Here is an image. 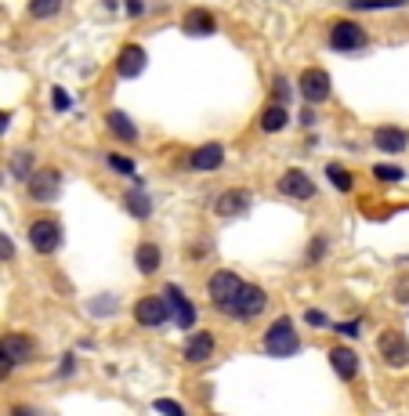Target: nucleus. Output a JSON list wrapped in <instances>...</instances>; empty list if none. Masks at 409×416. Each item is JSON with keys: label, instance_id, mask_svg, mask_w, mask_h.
I'll return each instance as SVG.
<instances>
[{"label": "nucleus", "instance_id": "nucleus-1", "mask_svg": "<svg viewBox=\"0 0 409 416\" xmlns=\"http://www.w3.org/2000/svg\"><path fill=\"white\" fill-rule=\"evenodd\" d=\"M261 347L269 351V355L275 359H287V355H297L301 351V337H297V326H293V318L290 315H279L275 323L264 329V341Z\"/></svg>", "mask_w": 409, "mask_h": 416}, {"label": "nucleus", "instance_id": "nucleus-2", "mask_svg": "<svg viewBox=\"0 0 409 416\" xmlns=\"http://www.w3.org/2000/svg\"><path fill=\"white\" fill-rule=\"evenodd\" d=\"M264 308H269V293H264L261 286H254V282H243V286H239V293H235V300H232L228 318L250 323V318H257Z\"/></svg>", "mask_w": 409, "mask_h": 416}, {"label": "nucleus", "instance_id": "nucleus-3", "mask_svg": "<svg viewBox=\"0 0 409 416\" xmlns=\"http://www.w3.org/2000/svg\"><path fill=\"white\" fill-rule=\"evenodd\" d=\"M26 196L33 199V203H55L62 196V174L51 170V167H44V170H33L26 178Z\"/></svg>", "mask_w": 409, "mask_h": 416}, {"label": "nucleus", "instance_id": "nucleus-4", "mask_svg": "<svg viewBox=\"0 0 409 416\" xmlns=\"http://www.w3.org/2000/svg\"><path fill=\"white\" fill-rule=\"evenodd\" d=\"M29 246H33L37 253H55L62 246V225L58 217H37L33 225H29Z\"/></svg>", "mask_w": 409, "mask_h": 416}, {"label": "nucleus", "instance_id": "nucleus-5", "mask_svg": "<svg viewBox=\"0 0 409 416\" xmlns=\"http://www.w3.org/2000/svg\"><path fill=\"white\" fill-rule=\"evenodd\" d=\"M239 286H243V279L235 275V271H228V268L214 271V279H210V300H214V308L221 311V315L232 311V300H235V293H239Z\"/></svg>", "mask_w": 409, "mask_h": 416}, {"label": "nucleus", "instance_id": "nucleus-6", "mask_svg": "<svg viewBox=\"0 0 409 416\" xmlns=\"http://www.w3.org/2000/svg\"><path fill=\"white\" fill-rule=\"evenodd\" d=\"M376 351H381V359L391 370H406L409 365V341L402 337V329H384L376 337Z\"/></svg>", "mask_w": 409, "mask_h": 416}, {"label": "nucleus", "instance_id": "nucleus-7", "mask_svg": "<svg viewBox=\"0 0 409 416\" xmlns=\"http://www.w3.org/2000/svg\"><path fill=\"white\" fill-rule=\"evenodd\" d=\"M329 47L340 55H348V51H363L366 47V29L352 22V19H340L334 29H329Z\"/></svg>", "mask_w": 409, "mask_h": 416}, {"label": "nucleus", "instance_id": "nucleus-8", "mask_svg": "<svg viewBox=\"0 0 409 416\" xmlns=\"http://www.w3.org/2000/svg\"><path fill=\"white\" fill-rule=\"evenodd\" d=\"M134 318H138V326L156 329V326H163L167 318H170V308H167L163 297L149 293V297H138V300H134Z\"/></svg>", "mask_w": 409, "mask_h": 416}, {"label": "nucleus", "instance_id": "nucleus-9", "mask_svg": "<svg viewBox=\"0 0 409 416\" xmlns=\"http://www.w3.org/2000/svg\"><path fill=\"white\" fill-rule=\"evenodd\" d=\"M145 66H149V55H145V47H141V44H123L120 47V55H116V76L120 80L141 76Z\"/></svg>", "mask_w": 409, "mask_h": 416}, {"label": "nucleus", "instance_id": "nucleus-10", "mask_svg": "<svg viewBox=\"0 0 409 416\" xmlns=\"http://www.w3.org/2000/svg\"><path fill=\"white\" fill-rule=\"evenodd\" d=\"M275 188H279V192H282V196H287V199H301V203L316 196V181H311L305 170H293V167H290L287 174H282Z\"/></svg>", "mask_w": 409, "mask_h": 416}, {"label": "nucleus", "instance_id": "nucleus-11", "mask_svg": "<svg viewBox=\"0 0 409 416\" xmlns=\"http://www.w3.org/2000/svg\"><path fill=\"white\" fill-rule=\"evenodd\" d=\"M214 347H217V337L210 329H196V333H188L185 337V362H192V365H199V362H207L210 355H214Z\"/></svg>", "mask_w": 409, "mask_h": 416}, {"label": "nucleus", "instance_id": "nucleus-12", "mask_svg": "<svg viewBox=\"0 0 409 416\" xmlns=\"http://www.w3.org/2000/svg\"><path fill=\"white\" fill-rule=\"evenodd\" d=\"M297 84H301V94L311 105H319V102L329 98V73L326 69H305Z\"/></svg>", "mask_w": 409, "mask_h": 416}, {"label": "nucleus", "instance_id": "nucleus-13", "mask_svg": "<svg viewBox=\"0 0 409 416\" xmlns=\"http://www.w3.org/2000/svg\"><path fill=\"white\" fill-rule=\"evenodd\" d=\"M0 351H4V359L11 365H22L37 355V344H33V337H26V333H8V337L0 341Z\"/></svg>", "mask_w": 409, "mask_h": 416}, {"label": "nucleus", "instance_id": "nucleus-14", "mask_svg": "<svg viewBox=\"0 0 409 416\" xmlns=\"http://www.w3.org/2000/svg\"><path fill=\"white\" fill-rule=\"evenodd\" d=\"M250 210V192L246 188H225L214 203V214L217 217H239Z\"/></svg>", "mask_w": 409, "mask_h": 416}, {"label": "nucleus", "instance_id": "nucleus-15", "mask_svg": "<svg viewBox=\"0 0 409 416\" xmlns=\"http://www.w3.org/2000/svg\"><path fill=\"white\" fill-rule=\"evenodd\" d=\"M163 300H167L170 315L178 318V326H181V329H192V323H196V308H192V300H188V297L178 290V286H167Z\"/></svg>", "mask_w": 409, "mask_h": 416}, {"label": "nucleus", "instance_id": "nucleus-16", "mask_svg": "<svg viewBox=\"0 0 409 416\" xmlns=\"http://www.w3.org/2000/svg\"><path fill=\"white\" fill-rule=\"evenodd\" d=\"M188 167L192 170H203V174H214L225 167V149L217 145V141H210V145H199L192 156H188Z\"/></svg>", "mask_w": 409, "mask_h": 416}, {"label": "nucleus", "instance_id": "nucleus-17", "mask_svg": "<svg viewBox=\"0 0 409 416\" xmlns=\"http://www.w3.org/2000/svg\"><path fill=\"white\" fill-rule=\"evenodd\" d=\"M373 145L381 152L399 156V152L409 149V134L402 131V127H376V131H373Z\"/></svg>", "mask_w": 409, "mask_h": 416}, {"label": "nucleus", "instance_id": "nucleus-18", "mask_svg": "<svg viewBox=\"0 0 409 416\" xmlns=\"http://www.w3.org/2000/svg\"><path fill=\"white\" fill-rule=\"evenodd\" d=\"M329 365H334V373H337L340 380H355V377H358V355H355L348 344L329 347Z\"/></svg>", "mask_w": 409, "mask_h": 416}, {"label": "nucleus", "instance_id": "nucleus-19", "mask_svg": "<svg viewBox=\"0 0 409 416\" xmlns=\"http://www.w3.org/2000/svg\"><path fill=\"white\" fill-rule=\"evenodd\" d=\"M214 29H217V19H214L210 11H203V8H192L181 19V33L185 37H210Z\"/></svg>", "mask_w": 409, "mask_h": 416}, {"label": "nucleus", "instance_id": "nucleus-20", "mask_svg": "<svg viewBox=\"0 0 409 416\" xmlns=\"http://www.w3.org/2000/svg\"><path fill=\"white\" fill-rule=\"evenodd\" d=\"M105 127H109V134L120 138V141H127V145H134V141H138V127L131 123L127 113H120V109H113V113L105 116Z\"/></svg>", "mask_w": 409, "mask_h": 416}, {"label": "nucleus", "instance_id": "nucleus-21", "mask_svg": "<svg viewBox=\"0 0 409 416\" xmlns=\"http://www.w3.org/2000/svg\"><path fill=\"white\" fill-rule=\"evenodd\" d=\"M134 264H138L141 275H156V271H160V264H163L160 246H156V243H141V246L134 250Z\"/></svg>", "mask_w": 409, "mask_h": 416}, {"label": "nucleus", "instance_id": "nucleus-22", "mask_svg": "<svg viewBox=\"0 0 409 416\" xmlns=\"http://www.w3.org/2000/svg\"><path fill=\"white\" fill-rule=\"evenodd\" d=\"M123 206H127V214L134 221H149V214H152V199H149V192H141V188L123 192Z\"/></svg>", "mask_w": 409, "mask_h": 416}, {"label": "nucleus", "instance_id": "nucleus-23", "mask_svg": "<svg viewBox=\"0 0 409 416\" xmlns=\"http://www.w3.org/2000/svg\"><path fill=\"white\" fill-rule=\"evenodd\" d=\"M287 123H290L287 105H275V102L264 105V113H261V131H264V134H275V131H282Z\"/></svg>", "mask_w": 409, "mask_h": 416}, {"label": "nucleus", "instance_id": "nucleus-24", "mask_svg": "<svg viewBox=\"0 0 409 416\" xmlns=\"http://www.w3.org/2000/svg\"><path fill=\"white\" fill-rule=\"evenodd\" d=\"M33 163H37V159H33V152H29V149H19V152H15L11 156V174H15V178H29V174H33Z\"/></svg>", "mask_w": 409, "mask_h": 416}, {"label": "nucleus", "instance_id": "nucleus-25", "mask_svg": "<svg viewBox=\"0 0 409 416\" xmlns=\"http://www.w3.org/2000/svg\"><path fill=\"white\" fill-rule=\"evenodd\" d=\"M62 11V0H29V15L33 19H55Z\"/></svg>", "mask_w": 409, "mask_h": 416}, {"label": "nucleus", "instance_id": "nucleus-26", "mask_svg": "<svg viewBox=\"0 0 409 416\" xmlns=\"http://www.w3.org/2000/svg\"><path fill=\"white\" fill-rule=\"evenodd\" d=\"M326 178L334 181L340 192H352V188H355V178H352V174L344 170V167H337V163H329V167H326Z\"/></svg>", "mask_w": 409, "mask_h": 416}, {"label": "nucleus", "instance_id": "nucleus-27", "mask_svg": "<svg viewBox=\"0 0 409 416\" xmlns=\"http://www.w3.org/2000/svg\"><path fill=\"white\" fill-rule=\"evenodd\" d=\"M105 163H109V170H116V174H134V159L131 156L113 152V156H105Z\"/></svg>", "mask_w": 409, "mask_h": 416}, {"label": "nucleus", "instance_id": "nucleus-28", "mask_svg": "<svg viewBox=\"0 0 409 416\" xmlns=\"http://www.w3.org/2000/svg\"><path fill=\"white\" fill-rule=\"evenodd\" d=\"M373 178H376V181H402L406 174H402V167H388V163H376V167H373Z\"/></svg>", "mask_w": 409, "mask_h": 416}, {"label": "nucleus", "instance_id": "nucleus-29", "mask_svg": "<svg viewBox=\"0 0 409 416\" xmlns=\"http://www.w3.org/2000/svg\"><path fill=\"white\" fill-rule=\"evenodd\" d=\"M326 257V239L322 235H316V239H311V243H308V253H305V261L308 264H319Z\"/></svg>", "mask_w": 409, "mask_h": 416}, {"label": "nucleus", "instance_id": "nucleus-30", "mask_svg": "<svg viewBox=\"0 0 409 416\" xmlns=\"http://www.w3.org/2000/svg\"><path fill=\"white\" fill-rule=\"evenodd\" d=\"M113 304H116V297L105 293V297H94V300L87 304V311H91V315H113Z\"/></svg>", "mask_w": 409, "mask_h": 416}, {"label": "nucleus", "instance_id": "nucleus-31", "mask_svg": "<svg viewBox=\"0 0 409 416\" xmlns=\"http://www.w3.org/2000/svg\"><path fill=\"white\" fill-rule=\"evenodd\" d=\"M152 409L160 413V416H185V406L170 402V398H156V402H152Z\"/></svg>", "mask_w": 409, "mask_h": 416}, {"label": "nucleus", "instance_id": "nucleus-32", "mask_svg": "<svg viewBox=\"0 0 409 416\" xmlns=\"http://www.w3.org/2000/svg\"><path fill=\"white\" fill-rule=\"evenodd\" d=\"M358 11H376V8H402V0H352Z\"/></svg>", "mask_w": 409, "mask_h": 416}, {"label": "nucleus", "instance_id": "nucleus-33", "mask_svg": "<svg viewBox=\"0 0 409 416\" xmlns=\"http://www.w3.org/2000/svg\"><path fill=\"white\" fill-rule=\"evenodd\" d=\"M391 297H395L402 308H409V275H399L395 286H391Z\"/></svg>", "mask_w": 409, "mask_h": 416}, {"label": "nucleus", "instance_id": "nucleus-34", "mask_svg": "<svg viewBox=\"0 0 409 416\" xmlns=\"http://www.w3.org/2000/svg\"><path fill=\"white\" fill-rule=\"evenodd\" d=\"M51 102H55L58 113H69V109H73V98H69V94L62 91V87H55V91H51Z\"/></svg>", "mask_w": 409, "mask_h": 416}, {"label": "nucleus", "instance_id": "nucleus-35", "mask_svg": "<svg viewBox=\"0 0 409 416\" xmlns=\"http://www.w3.org/2000/svg\"><path fill=\"white\" fill-rule=\"evenodd\" d=\"M287 98H290V84L282 76H275V105H282Z\"/></svg>", "mask_w": 409, "mask_h": 416}, {"label": "nucleus", "instance_id": "nucleus-36", "mask_svg": "<svg viewBox=\"0 0 409 416\" xmlns=\"http://www.w3.org/2000/svg\"><path fill=\"white\" fill-rule=\"evenodd\" d=\"M11 257H15V243L0 232V261H11Z\"/></svg>", "mask_w": 409, "mask_h": 416}, {"label": "nucleus", "instance_id": "nucleus-37", "mask_svg": "<svg viewBox=\"0 0 409 416\" xmlns=\"http://www.w3.org/2000/svg\"><path fill=\"white\" fill-rule=\"evenodd\" d=\"M305 318H308V326H326V323H329V318H326L322 311H316V308H311V311H308Z\"/></svg>", "mask_w": 409, "mask_h": 416}, {"label": "nucleus", "instance_id": "nucleus-38", "mask_svg": "<svg viewBox=\"0 0 409 416\" xmlns=\"http://www.w3.org/2000/svg\"><path fill=\"white\" fill-rule=\"evenodd\" d=\"M11 370H15V365H11V362L4 359V351H0V383H4V380L11 377Z\"/></svg>", "mask_w": 409, "mask_h": 416}, {"label": "nucleus", "instance_id": "nucleus-39", "mask_svg": "<svg viewBox=\"0 0 409 416\" xmlns=\"http://www.w3.org/2000/svg\"><path fill=\"white\" fill-rule=\"evenodd\" d=\"M337 333H344V337H355V333H358V323H340Z\"/></svg>", "mask_w": 409, "mask_h": 416}, {"label": "nucleus", "instance_id": "nucleus-40", "mask_svg": "<svg viewBox=\"0 0 409 416\" xmlns=\"http://www.w3.org/2000/svg\"><path fill=\"white\" fill-rule=\"evenodd\" d=\"M11 416H37V413H33V409H26V406H15Z\"/></svg>", "mask_w": 409, "mask_h": 416}, {"label": "nucleus", "instance_id": "nucleus-41", "mask_svg": "<svg viewBox=\"0 0 409 416\" xmlns=\"http://www.w3.org/2000/svg\"><path fill=\"white\" fill-rule=\"evenodd\" d=\"M127 15H141V0H127Z\"/></svg>", "mask_w": 409, "mask_h": 416}, {"label": "nucleus", "instance_id": "nucleus-42", "mask_svg": "<svg viewBox=\"0 0 409 416\" xmlns=\"http://www.w3.org/2000/svg\"><path fill=\"white\" fill-rule=\"evenodd\" d=\"M8 131V113H0V134Z\"/></svg>", "mask_w": 409, "mask_h": 416}]
</instances>
